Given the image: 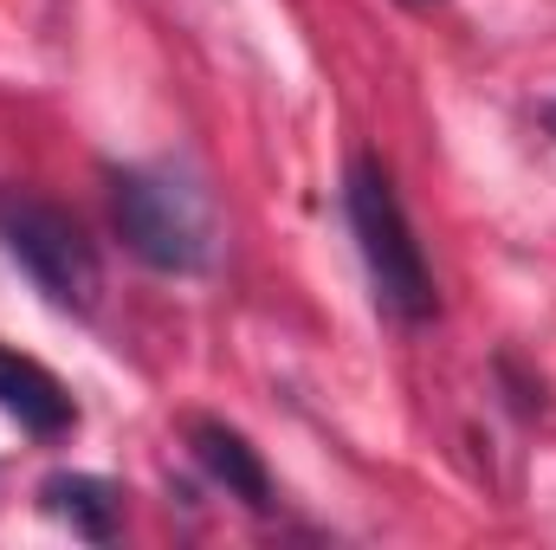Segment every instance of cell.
<instances>
[{
  "label": "cell",
  "mask_w": 556,
  "mask_h": 550,
  "mask_svg": "<svg viewBox=\"0 0 556 550\" xmlns=\"http://www.w3.org/2000/svg\"><path fill=\"white\" fill-rule=\"evenodd\" d=\"M544 130H551V137H556V98H551V104H544Z\"/></svg>",
  "instance_id": "ba28073f"
},
{
  "label": "cell",
  "mask_w": 556,
  "mask_h": 550,
  "mask_svg": "<svg viewBox=\"0 0 556 550\" xmlns=\"http://www.w3.org/2000/svg\"><path fill=\"white\" fill-rule=\"evenodd\" d=\"M415 7H433V0H415Z\"/></svg>",
  "instance_id": "9c48e42d"
},
{
  "label": "cell",
  "mask_w": 556,
  "mask_h": 550,
  "mask_svg": "<svg viewBox=\"0 0 556 550\" xmlns=\"http://www.w3.org/2000/svg\"><path fill=\"white\" fill-rule=\"evenodd\" d=\"M39 512L59 518L72 538L85 545H111L117 525H124V486L104 479V473H78V466H59L39 479Z\"/></svg>",
  "instance_id": "8992f818"
},
{
  "label": "cell",
  "mask_w": 556,
  "mask_h": 550,
  "mask_svg": "<svg viewBox=\"0 0 556 550\" xmlns=\"http://www.w3.org/2000/svg\"><path fill=\"white\" fill-rule=\"evenodd\" d=\"M343 221H350V240H356V260L369 278V298L389 324L420 330L440 317V285L433 266L420 253V234L402 208V188H395V168L376 155V149H356L343 162Z\"/></svg>",
  "instance_id": "7a4b0ae2"
},
{
  "label": "cell",
  "mask_w": 556,
  "mask_h": 550,
  "mask_svg": "<svg viewBox=\"0 0 556 550\" xmlns=\"http://www.w3.org/2000/svg\"><path fill=\"white\" fill-rule=\"evenodd\" d=\"M492 376H498V402L518 414V421H544V414H551V389H544V376H531L511 350L492 363Z\"/></svg>",
  "instance_id": "52a82bcc"
},
{
  "label": "cell",
  "mask_w": 556,
  "mask_h": 550,
  "mask_svg": "<svg viewBox=\"0 0 556 550\" xmlns=\"http://www.w3.org/2000/svg\"><path fill=\"white\" fill-rule=\"evenodd\" d=\"M0 253L33 278V291L65 311V317H91L104 298V260L91 247V234L78 227L72 208L33 195V188H0Z\"/></svg>",
  "instance_id": "3957f363"
},
{
  "label": "cell",
  "mask_w": 556,
  "mask_h": 550,
  "mask_svg": "<svg viewBox=\"0 0 556 550\" xmlns=\"http://www.w3.org/2000/svg\"><path fill=\"white\" fill-rule=\"evenodd\" d=\"M181 440H188V460H194L233 505H247L253 518H273L278 512L273 466H266V453H260L240 427H227L220 414H194V421L181 427Z\"/></svg>",
  "instance_id": "277c9868"
},
{
  "label": "cell",
  "mask_w": 556,
  "mask_h": 550,
  "mask_svg": "<svg viewBox=\"0 0 556 550\" xmlns=\"http://www.w3.org/2000/svg\"><path fill=\"white\" fill-rule=\"evenodd\" d=\"M0 414L20 421V434H33L39 447L65 440L78 427V402L72 389L39 363V357H20L13 343H0Z\"/></svg>",
  "instance_id": "5b68a950"
},
{
  "label": "cell",
  "mask_w": 556,
  "mask_h": 550,
  "mask_svg": "<svg viewBox=\"0 0 556 550\" xmlns=\"http://www.w3.org/2000/svg\"><path fill=\"white\" fill-rule=\"evenodd\" d=\"M104 201L137 266L162 278L214 273V253H220L214 201L181 162H104Z\"/></svg>",
  "instance_id": "6da1fadb"
}]
</instances>
